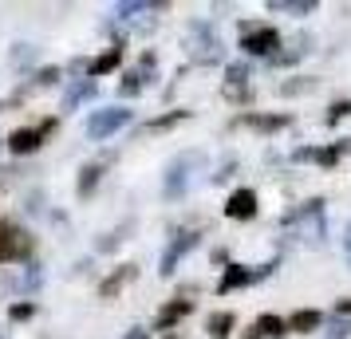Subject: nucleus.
Wrapping results in <instances>:
<instances>
[{"label":"nucleus","instance_id":"obj_1","mask_svg":"<svg viewBox=\"0 0 351 339\" xmlns=\"http://www.w3.org/2000/svg\"><path fill=\"white\" fill-rule=\"evenodd\" d=\"M285 229H296L300 241H324V201H304L296 213L285 217Z\"/></svg>","mask_w":351,"mask_h":339},{"label":"nucleus","instance_id":"obj_2","mask_svg":"<svg viewBox=\"0 0 351 339\" xmlns=\"http://www.w3.org/2000/svg\"><path fill=\"white\" fill-rule=\"evenodd\" d=\"M280 48V32L269 24H241V51L245 55H272Z\"/></svg>","mask_w":351,"mask_h":339},{"label":"nucleus","instance_id":"obj_3","mask_svg":"<svg viewBox=\"0 0 351 339\" xmlns=\"http://www.w3.org/2000/svg\"><path fill=\"white\" fill-rule=\"evenodd\" d=\"M130 123V111H123V107H103V111H91V118H87V138L91 142H103V138H111L114 130H123Z\"/></svg>","mask_w":351,"mask_h":339},{"label":"nucleus","instance_id":"obj_4","mask_svg":"<svg viewBox=\"0 0 351 339\" xmlns=\"http://www.w3.org/2000/svg\"><path fill=\"white\" fill-rule=\"evenodd\" d=\"M206 162L202 150H190V154H178L170 162V170H166V197H182L186 194V186H190V170H197Z\"/></svg>","mask_w":351,"mask_h":339},{"label":"nucleus","instance_id":"obj_5","mask_svg":"<svg viewBox=\"0 0 351 339\" xmlns=\"http://www.w3.org/2000/svg\"><path fill=\"white\" fill-rule=\"evenodd\" d=\"M32 237L16 225H0V260H28Z\"/></svg>","mask_w":351,"mask_h":339},{"label":"nucleus","instance_id":"obj_6","mask_svg":"<svg viewBox=\"0 0 351 339\" xmlns=\"http://www.w3.org/2000/svg\"><path fill=\"white\" fill-rule=\"evenodd\" d=\"M56 130V118H48L44 127H20L8 134V150L12 154H32V150H40V142H44V134H51Z\"/></svg>","mask_w":351,"mask_h":339},{"label":"nucleus","instance_id":"obj_7","mask_svg":"<svg viewBox=\"0 0 351 339\" xmlns=\"http://www.w3.org/2000/svg\"><path fill=\"white\" fill-rule=\"evenodd\" d=\"M269 268L272 264H265V268H245V264H229L225 268V276H221V284H217V292H237V288H245V284H253V280H261V276H269Z\"/></svg>","mask_w":351,"mask_h":339},{"label":"nucleus","instance_id":"obj_8","mask_svg":"<svg viewBox=\"0 0 351 339\" xmlns=\"http://www.w3.org/2000/svg\"><path fill=\"white\" fill-rule=\"evenodd\" d=\"M193 244H197V233H178L174 241H170V249L162 253V268H158V273H162V276H174L178 260L186 257V253H190Z\"/></svg>","mask_w":351,"mask_h":339},{"label":"nucleus","instance_id":"obj_9","mask_svg":"<svg viewBox=\"0 0 351 339\" xmlns=\"http://www.w3.org/2000/svg\"><path fill=\"white\" fill-rule=\"evenodd\" d=\"M280 336H288V320H280L276 312H265V316L245 331V339H280Z\"/></svg>","mask_w":351,"mask_h":339},{"label":"nucleus","instance_id":"obj_10","mask_svg":"<svg viewBox=\"0 0 351 339\" xmlns=\"http://www.w3.org/2000/svg\"><path fill=\"white\" fill-rule=\"evenodd\" d=\"M193 36H197V51H193V60H197V64H217V60L225 55L221 40L209 32V28H193Z\"/></svg>","mask_w":351,"mask_h":339},{"label":"nucleus","instance_id":"obj_11","mask_svg":"<svg viewBox=\"0 0 351 339\" xmlns=\"http://www.w3.org/2000/svg\"><path fill=\"white\" fill-rule=\"evenodd\" d=\"M225 213H229L233 221H249V217H256V194L253 190H237V194L225 201Z\"/></svg>","mask_w":351,"mask_h":339},{"label":"nucleus","instance_id":"obj_12","mask_svg":"<svg viewBox=\"0 0 351 339\" xmlns=\"http://www.w3.org/2000/svg\"><path fill=\"white\" fill-rule=\"evenodd\" d=\"M95 95V79H75V83H67V91H64V111H75L80 103H87V99Z\"/></svg>","mask_w":351,"mask_h":339},{"label":"nucleus","instance_id":"obj_13","mask_svg":"<svg viewBox=\"0 0 351 339\" xmlns=\"http://www.w3.org/2000/svg\"><path fill=\"white\" fill-rule=\"evenodd\" d=\"M190 307H193V304L186 300V296H178L174 304H166V307L158 312V320H154V327H158V331H170V327H174V323L182 320L186 312H190Z\"/></svg>","mask_w":351,"mask_h":339},{"label":"nucleus","instance_id":"obj_14","mask_svg":"<svg viewBox=\"0 0 351 339\" xmlns=\"http://www.w3.org/2000/svg\"><path fill=\"white\" fill-rule=\"evenodd\" d=\"M269 12H285V16H312L316 0H272Z\"/></svg>","mask_w":351,"mask_h":339},{"label":"nucleus","instance_id":"obj_15","mask_svg":"<svg viewBox=\"0 0 351 339\" xmlns=\"http://www.w3.org/2000/svg\"><path fill=\"white\" fill-rule=\"evenodd\" d=\"M319 323H324V316H319L316 307H300V312L288 320V331H316Z\"/></svg>","mask_w":351,"mask_h":339},{"label":"nucleus","instance_id":"obj_16","mask_svg":"<svg viewBox=\"0 0 351 339\" xmlns=\"http://www.w3.org/2000/svg\"><path fill=\"white\" fill-rule=\"evenodd\" d=\"M123 64V48H111L103 51L95 64H91V71H87V79H99V75H107V71H114V67Z\"/></svg>","mask_w":351,"mask_h":339},{"label":"nucleus","instance_id":"obj_17","mask_svg":"<svg viewBox=\"0 0 351 339\" xmlns=\"http://www.w3.org/2000/svg\"><path fill=\"white\" fill-rule=\"evenodd\" d=\"M245 123H249L253 130H265V134H269V130H285L292 118H288V114H249Z\"/></svg>","mask_w":351,"mask_h":339},{"label":"nucleus","instance_id":"obj_18","mask_svg":"<svg viewBox=\"0 0 351 339\" xmlns=\"http://www.w3.org/2000/svg\"><path fill=\"white\" fill-rule=\"evenodd\" d=\"M130 276H134V264H123V268H114L111 273V280H103V288H99V296H103V300H111L114 292L123 288V284H127Z\"/></svg>","mask_w":351,"mask_h":339},{"label":"nucleus","instance_id":"obj_19","mask_svg":"<svg viewBox=\"0 0 351 339\" xmlns=\"http://www.w3.org/2000/svg\"><path fill=\"white\" fill-rule=\"evenodd\" d=\"M229 327H233V312H213L206 320L209 339H229Z\"/></svg>","mask_w":351,"mask_h":339},{"label":"nucleus","instance_id":"obj_20","mask_svg":"<svg viewBox=\"0 0 351 339\" xmlns=\"http://www.w3.org/2000/svg\"><path fill=\"white\" fill-rule=\"evenodd\" d=\"M143 87H146L143 75H138V71H127V75L119 79V95H123V99H134L138 91H143Z\"/></svg>","mask_w":351,"mask_h":339},{"label":"nucleus","instance_id":"obj_21","mask_svg":"<svg viewBox=\"0 0 351 339\" xmlns=\"http://www.w3.org/2000/svg\"><path fill=\"white\" fill-rule=\"evenodd\" d=\"M182 118H190V111H170V114H162V118H154V123H146V134H158V130H170L174 123H182Z\"/></svg>","mask_w":351,"mask_h":339},{"label":"nucleus","instance_id":"obj_22","mask_svg":"<svg viewBox=\"0 0 351 339\" xmlns=\"http://www.w3.org/2000/svg\"><path fill=\"white\" fill-rule=\"evenodd\" d=\"M99 174H103L99 166H83V170H80V197H87L99 186Z\"/></svg>","mask_w":351,"mask_h":339},{"label":"nucleus","instance_id":"obj_23","mask_svg":"<svg viewBox=\"0 0 351 339\" xmlns=\"http://www.w3.org/2000/svg\"><path fill=\"white\" fill-rule=\"evenodd\" d=\"M8 316H12L16 323L32 320V316H36V304H32V300H20V304H12V307H8Z\"/></svg>","mask_w":351,"mask_h":339},{"label":"nucleus","instance_id":"obj_24","mask_svg":"<svg viewBox=\"0 0 351 339\" xmlns=\"http://www.w3.org/2000/svg\"><path fill=\"white\" fill-rule=\"evenodd\" d=\"M114 12H119L123 20H130V16H138V12H150V4H138V0H127V4H119Z\"/></svg>","mask_w":351,"mask_h":339},{"label":"nucleus","instance_id":"obj_25","mask_svg":"<svg viewBox=\"0 0 351 339\" xmlns=\"http://www.w3.org/2000/svg\"><path fill=\"white\" fill-rule=\"evenodd\" d=\"M316 79H300V83H280V95H304V91H312Z\"/></svg>","mask_w":351,"mask_h":339},{"label":"nucleus","instance_id":"obj_26","mask_svg":"<svg viewBox=\"0 0 351 339\" xmlns=\"http://www.w3.org/2000/svg\"><path fill=\"white\" fill-rule=\"evenodd\" d=\"M343 114H351V99H339V103H332V111H328V123H339Z\"/></svg>","mask_w":351,"mask_h":339},{"label":"nucleus","instance_id":"obj_27","mask_svg":"<svg viewBox=\"0 0 351 339\" xmlns=\"http://www.w3.org/2000/svg\"><path fill=\"white\" fill-rule=\"evenodd\" d=\"M229 83H249V64H233L229 67Z\"/></svg>","mask_w":351,"mask_h":339},{"label":"nucleus","instance_id":"obj_28","mask_svg":"<svg viewBox=\"0 0 351 339\" xmlns=\"http://www.w3.org/2000/svg\"><path fill=\"white\" fill-rule=\"evenodd\" d=\"M56 79H64V75H60V67H44V71H40V83H44V87H51Z\"/></svg>","mask_w":351,"mask_h":339},{"label":"nucleus","instance_id":"obj_29","mask_svg":"<svg viewBox=\"0 0 351 339\" xmlns=\"http://www.w3.org/2000/svg\"><path fill=\"white\" fill-rule=\"evenodd\" d=\"M32 273H24V288H40V268L36 264H28Z\"/></svg>","mask_w":351,"mask_h":339},{"label":"nucleus","instance_id":"obj_30","mask_svg":"<svg viewBox=\"0 0 351 339\" xmlns=\"http://www.w3.org/2000/svg\"><path fill=\"white\" fill-rule=\"evenodd\" d=\"M123 339H150V331H146V327H130Z\"/></svg>","mask_w":351,"mask_h":339},{"label":"nucleus","instance_id":"obj_31","mask_svg":"<svg viewBox=\"0 0 351 339\" xmlns=\"http://www.w3.org/2000/svg\"><path fill=\"white\" fill-rule=\"evenodd\" d=\"M335 312H339V316H351V300H339V304H335Z\"/></svg>","mask_w":351,"mask_h":339},{"label":"nucleus","instance_id":"obj_32","mask_svg":"<svg viewBox=\"0 0 351 339\" xmlns=\"http://www.w3.org/2000/svg\"><path fill=\"white\" fill-rule=\"evenodd\" d=\"M343 249H348V260H351V233L343 237Z\"/></svg>","mask_w":351,"mask_h":339}]
</instances>
